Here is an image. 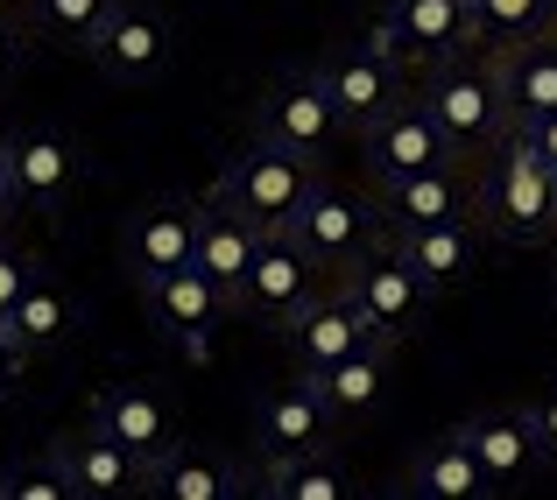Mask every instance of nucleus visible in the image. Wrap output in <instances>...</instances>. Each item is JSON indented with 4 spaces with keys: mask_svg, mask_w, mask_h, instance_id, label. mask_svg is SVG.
<instances>
[{
    "mask_svg": "<svg viewBox=\"0 0 557 500\" xmlns=\"http://www.w3.org/2000/svg\"><path fill=\"white\" fill-rule=\"evenodd\" d=\"M473 218L516 247L550 240L557 233V170H544L516 135H502L487 170L473 176Z\"/></svg>",
    "mask_w": 557,
    "mask_h": 500,
    "instance_id": "1",
    "label": "nucleus"
},
{
    "mask_svg": "<svg viewBox=\"0 0 557 500\" xmlns=\"http://www.w3.org/2000/svg\"><path fill=\"white\" fill-rule=\"evenodd\" d=\"M417 99L431 107V121L445 127V141H451L459 155L494 149V141L516 127V121H508L502 85H494V64H466V50H451V57H437V64H423Z\"/></svg>",
    "mask_w": 557,
    "mask_h": 500,
    "instance_id": "2",
    "label": "nucleus"
},
{
    "mask_svg": "<svg viewBox=\"0 0 557 500\" xmlns=\"http://www.w3.org/2000/svg\"><path fill=\"white\" fill-rule=\"evenodd\" d=\"M311 190H318V163H304V155H289V149H275V141L255 135L226 170H219V190H212V198H226L233 212L255 218L261 233H283Z\"/></svg>",
    "mask_w": 557,
    "mask_h": 500,
    "instance_id": "3",
    "label": "nucleus"
},
{
    "mask_svg": "<svg viewBox=\"0 0 557 500\" xmlns=\"http://www.w3.org/2000/svg\"><path fill=\"white\" fill-rule=\"evenodd\" d=\"M339 297L360 311V325H368L381 346L409 338L423 325V311H431V289L417 283V268H409L395 247H368L354 268H339Z\"/></svg>",
    "mask_w": 557,
    "mask_h": 500,
    "instance_id": "4",
    "label": "nucleus"
},
{
    "mask_svg": "<svg viewBox=\"0 0 557 500\" xmlns=\"http://www.w3.org/2000/svg\"><path fill=\"white\" fill-rule=\"evenodd\" d=\"M283 240L297 247L311 268H354L368 247H381V204H360V198H346V190H325L318 184L311 198L297 204V218L283 226Z\"/></svg>",
    "mask_w": 557,
    "mask_h": 500,
    "instance_id": "5",
    "label": "nucleus"
},
{
    "mask_svg": "<svg viewBox=\"0 0 557 500\" xmlns=\"http://www.w3.org/2000/svg\"><path fill=\"white\" fill-rule=\"evenodd\" d=\"M141 303H149V325L163 332L184 360H212V338H219V325H226V311H233V297L198 268V261L141 283Z\"/></svg>",
    "mask_w": 557,
    "mask_h": 500,
    "instance_id": "6",
    "label": "nucleus"
},
{
    "mask_svg": "<svg viewBox=\"0 0 557 500\" xmlns=\"http://www.w3.org/2000/svg\"><path fill=\"white\" fill-rule=\"evenodd\" d=\"M318 85L332 92V107H339L346 135H360V127H374L381 113L395 107V99L409 92V64L388 50V42H346V50H332L325 64H318Z\"/></svg>",
    "mask_w": 557,
    "mask_h": 500,
    "instance_id": "7",
    "label": "nucleus"
},
{
    "mask_svg": "<svg viewBox=\"0 0 557 500\" xmlns=\"http://www.w3.org/2000/svg\"><path fill=\"white\" fill-rule=\"evenodd\" d=\"M255 135L275 141V149H289V155H304V163H325L332 141L346 135V121H339V107H332V92L318 85V71H289V78H275L269 92H261Z\"/></svg>",
    "mask_w": 557,
    "mask_h": 500,
    "instance_id": "8",
    "label": "nucleus"
},
{
    "mask_svg": "<svg viewBox=\"0 0 557 500\" xmlns=\"http://www.w3.org/2000/svg\"><path fill=\"white\" fill-rule=\"evenodd\" d=\"M0 155H8V190L14 204H28V212H64L71 190H78V141L64 135V127H14L8 141H0Z\"/></svg>",
    "mask_w": 557,
    "mask_h": 500,
    "instance_id": "9",
    "label": "nucleus"
},
{
    "mask_svg": "<svg viewBox=\"0 0 557 500\" xmlns=\"http://www.w3.org/2000/svg\"><path fill=\"white\" fill-rule=\"evenodd\" d=\"M360 155H368V176H374V184H395V176H417V170L451 163L459 149H451L445 127L431 121V107H423L417 92H403L374 127H360Z\"/></svg>",
    "mask_w": 557,
    "mask_h": 500,
    "instance_id": "10",
    "label": "nucleus"
},
{
    "mask_svg": "<svg viewBox=\"0 0 557 500\" xmlns=\"http://www.w3.org/2000/svg\"><path fill=\"white\" fill-rule=\"evenodd\" d=\"M311 297H318V268H311V261H304L297 247L283 240V233H261L255 261H247L240 289H233V311H247L255 325L283 332V325H289V317H297Z\"/></svg>",
    "mask_w": 557,
    "mask_h": 500,
    "instance_id": "11",
    "label": "nucleus"
},
{
    "mask_svg": "<svg viewBox=\"0 0 557 500\" xmlns=\"http://www.w3.org/2000/svg\"><path fill=\"white\" fill-rule=\"evenodd\" d=\"M50 465L64 473L71 500H127V493L149 487V459H135V451H127L121 437H107L99 423L57 437V445H50Z\"/></svg>",
    "mask_w": 557,
    "mask_h": 500,
    "instance_id": "12",
    "label": "nucleus"
},
{
    "mask_svg": "<svg viewBox=\"0 0 557 500\" xmlns=\"http://www.w3.org/2000/svg\"><path fill=\"white\" fill-rule=\"evenodd\" d=\"M170 50H177V36H170V22L156 8H135V0H113L107 28L92 36V64L107 71L113 85H149L170 71Z\"/></svg>",
    "mask_w": 557,
    "mask_h": 500,
    "instance_id": "13",
    "label": "nucleus"
},
{
    "mask_svg": "<svg viewBox=\"0 0 557 500\" xmlns=\"http://www.w3.org/2000/svg\"><path fill=\"white\" fill-rule=\"evenodd\" d=\"M332 430H339V423H332V409H325V395H318L311 374L283 380V388H269V395L255 402L261 465H269V459H297V451H325Z\"/></svg>",
    "mask_w": 557,
    "mask_h": 500,
    "instance_id": "14",
    "label": "nucleus"
},
{
    "mask_svg": "<svg viewBox=\"0 0 557 500\" xmlns=\"http://www.w3.org/2000/svg\"><path fill=\"white\" fill-rule=\"evenodd\" d=\"M459 437H466V451H473L487 493H522L536 473H544V451H536L522 409H480V416L459 423Z\"/></svg>",
    "mask_w": 557,
    "mask_h": 500,
    "instance_id": "15",
    "label": "nucleus"
},
{
    "mask_svg": "<svg viewBox=\"0 0 557 500\" xmlns=\"http://www.w3.org/2000/svg\"><path fill=\"white\" fill-rule=\"evenodd\" d=\"M374 204H381V226L388 233L437 226V218H466L473 212V170H466V155H451V163H437V170L374 184Z\"/></svg>",
    "mask_w": 557,
    "mask_h": 500,
    "instance_id": "16",
    "label": "nucleus"
},
{
    "mask_svg": "<svg viewBox=\"0 0 557 500\" xmlns=\"http://www.w3.org/2000/svg\"><path fill=\"white\" fill-rule=\"evenodd\" d=\"M374 42H388L403 64H437L473 42V22H466V0H388Z\"/></svg>",
    "mask_w": 557,
    "mask_h": 500,
    "instance_id": "17",
    "label": "nucleus"
},
{
    "mask_svg": "<svg viewBox=\"0 0 557 500\" xmlns=\"http://www.w3.org/2000/svg\"><path fill=\"white\" fill-rule=\"evenodd\" d=\"M190 240H198V204L184 198H149L121 233V261L135 283H156V275L184 268L190 261Z\"/></svg>",
    "mask_w": 557,
    "mask_h": 500,
    "instance_id": "18",
    "label": "nucleus"
},
{
    "mask_svg": "<svg viewBox=\"0 0 557 500\" xmlns=\"http://www.w3.org/2000/svg\"><path fill=\"white\" fill-rule=\"evenodd\" d=\"M388 247L417 268V283L431 297H445L480 268V218L466 212V218H437V226H409V233H388Z\"/></svg>",
    "mask_w": 557,
    "mask_h": 500,
    "instance_id": "19",
    "label": "nucleus"
},
{
    "mask_svg": "<svg viewBox=\"0 0 557 500\" xmlns=\"http://www.w3.org/2000/svg\"><path fill=\"white\" fill-rule=\"evenodd\" d=\"M92 423L107 437H121L135 459H163L170 445H177V416H170V402L149 388V380H113V388L92 395Z\"/></svg>",
    "mask_w": 557,
    "mask_h": 500,
    "instance_id": "20",
    "label": "nucleus"
},
{
    "mask_svg": "<svg viewBox=\"0 0 557 500\" xmlns=\"http://www.w3.org/2000/svg\"><path fill=\"white\" fill-rule=\"evenodd\" d=\"M283 338H289V366L297 374H325V366H339L346 352H360L368 346V325H360V311L346 297H311L297 317L283 325Z\"/></svg>",
    "mask_w": 557,
    "mask_h": 500,
    "instance_id": "21",
    "label": "nucleus"
},
{
    "mask_svg": "<svg viewBox=\"0 0 557 500\" xmlns=\"http://www.w3.org/2000/svg\"><path fill=\"white\" fill-rule=\"evenodd\" d=\"M8 325V338L28 352V360H42V352L71 346V332H78V297H71L64 283H57L50 268H36L22 283V297H14V311L0 317Z\"/></svg>",
    "mask_w": 557,
    "mask_h": 500,
    "instance_id": "22",
    "label": "nucleus"
},
{
    "mask_svg": "<svg viewBox=\"0 0 557 500\" xmlns=\"http://www.w3.org/2000/svg\"><path fill=\"white\" fill-rule=\"evenodd\" d=\"M494 85H502L508 121H516V127L557 113V42L550 36H530V42L494 50Z\"/></svg>",
    "mask_w": 557,
    "mask_h": 500,
    "instance_id": "23",
    "label": "nucleus"
},
{
    "mask_svg": "<svg viewBox=\"0 0 557 500\" xmlns=\"http://www.w3.org/2000/svg\"><path fill=\"white\" fill-rule=\"evenodd\" d=\"M388 352H395V346H381V338H368V346H360V352H346L339 366H325V374H311L339 430H354V423H368L374 409L388 402Z\"/></svg>",
    "mask_w": 557,
    "mask_h": 500,
    "instance_id": "24",
    "label": "nucleus"
},
{
    "mask_svg": "<svg viewBox=\"0 0 557 500\" xmlns=\"http://www.w3.org/2000/svg\"><path fill=\"white\" fill-rule=\"evenodd\" d=\"M255 247H261V226H255V218H240L226 198H205V204H198V240H190V261H198V268L212 275L226 297L240 289Z\"/></svg>",
    "mask_w": 557,
    "mask_h": 500,
    "instance_id": "25",
    "label": "nucleus"
},
{
    "mask_svg": "<svg viewBox=\"0 0 557 500\" xmlns=\"http://www.w3.org/2000/svg\"><path fill=\"white\" fill-rule=\"evenodd\" d=\"M141 493H156V500H233V493H247V473L177 437L163 459H149V487Z\"/></svg>",
    "mask_w": 557,
    "mask_h": 500,
    "instance_id": "26",
    "label": "nucleus"
},
{
    "mask_svg": "<svg viewBox=\"0 0 557 500\" xmlns=\"http://www.w3.org/2000/svg\"><path fill=\"white\" fill-rule=\"evenodd\" d=\"M403 487H409V500H473V493H487V487H480V465H473V451H466L459 430L437 437V445H423L417 459H409Z\"/></svg>",
    "mask_w": 557,
    "mask_h": 500,
    "instance_id": "27",
    "label": "nucleus"
},
{
    "mask_svg": "<svg viewBox=\"0 0 557 500\" xmlns=\"http://www.w3.org/2000/svg\"><path fill=\"white\" fill-rule=\"evenodd\" d=\"M255 493H269V500H346L354 493V473L325 445V451H297V459H269Z\"/></svg>",
    "mask_w": 557,
    "mask_h": 500,
    "instance_id": "28",
    "label": "nucleus"
},
{
    "mask_svg": "<svg viewBox=\"0 0 557 500\" xmlns=\"http://www.w3.org/2000/svg\"><path fill=\"white\" fill-rule=\"evenodd\" d=\"M550 14H557V0H466V22H473V36L494 42V50L544 36Z\"/></svg>",
    "mask_w": 557,
    "mask_h": 500,
    "instance_id": "29",
    "label": "nucleus"
},
{
    "mask_svg": "<svg viewBox=\"0 0 557 500\" xmlns=\"http://www.w3.org/2000/svg\"><path fill=\"white\" fill-rule=\"evenodd\" d=\"M28 14H36V28L50 42H64V50H92V36L107 28L113 0H28Z\"/></svg>",
    "mask_w": 557,
    "mask_h": 500,
    "instance_id": "30",
    "label": "nucleus"
},
{
    "mask_svg": "<svg viewBox=\"0 0 557 500\" xmlns=\"http://www.w3.org/2000/svg\"><path fill=\"white\" fill-rule=\"evenodd\" d=\"M0 500H71V487H64V473H57L50 459L0 465Z\"/></svg>",
    "mask_w": 557,
    "mask_h": 500,
    "instance_id": "31",
    "label": "nucleus"
},
{
    "mask_svg": "<svg viewBox=\"0 0 557 500\" xmlns=\"http://www.w3.org/2000/svg\"><path fill=\"white\" fill-rule=\"evenodd\" d=\"M522 423H530L536 451H544V465H557V388H544L536 402H522Z\"/></svg>",
    "mask_w": 557,
    "mask_h": 500,
    "instance_id": "32",
    "label": "nucleus"
},
{
    "mask_svg": "<svg viewBox=\"0 0 557 500\" xmlns=\"http://www.w3.org/2000/svg\"><path fill=\"white\" fill-rule=\"evenodd\" d=\"M508 135H516L544 170H557V113H544V121H522V127H508Z\"/></svg>",
    "mask_w": 557,
    "mask_h": 500,
    "instance_id": "33",
    "label": "nucleus"
},
{
    "mask_svg": "<svg viewBox=\"0 0 557 500\" xmlns=\"http://www.w3.org/2000/svg\"><path fill=\"white\" fill-rule=\"evenodd\" d=\"M28 275H36V261H28V254H14V247L0 240V317L14 311V297H22V283H28Z\"/></svg>",
    "mask_w": 557,
    "mask_h": 500,
    "instance_id": "34",
    "label": "nucleus"
},
{
    "mask_svg": "<svg viewBox=\"0 0 557 500\" xmlns=\"http://www.w3.org/2000/svg\"><path fill=\"white\" fill-rule=\"evenodd\" d=\"M22 374H28V352L8 338V325H0V402H8V395L22 388Z\"/></svg>",
    "mask_w": 557,
    "mask_h": 500,
    "instance_id": "35",
    "label": "nucleus"
},
{
    "mask_svg": "<svg viewBox=\"0 0 557 500\" xmlns=\"http://www.w3.org/2000/svg\"><path fill=\"white\" fill-rule=\"evenodd\" d=\"M14 78H22V36H14V28L0 22V92H8Z\"/></svg>",
    "mask_w": 557,
    "mask_h": 500,
    "instance_id": "36",
    "label": "nucleus"
},
{
    "mask_svg": "<svg viewBox=\"0 0 557 500\" xmlns=\"http://www.w3.org/2000/svg\"><path fill=\"white\" fill-rule=\"evenodd\" d=\"M14 212V190H8V155H0V218Z\"/></svg>",
    "mask_w": 557,
    "mask_h": 500,
    "instance_id": "37",
    "label": "nucleus"
}]
</instances>
